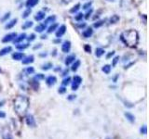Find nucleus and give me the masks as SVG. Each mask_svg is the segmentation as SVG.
<instances>
[{
  "label": "nucleus",
  "mask_w": 149,
  "mask_h": 139,
  "mask_svg": "<svg viewBox=\"0 0 149 139\" xmlns=\"http://www.w3.org/2000/svg\"><path fill=\"white\" fill-rule=\"evenodd\" d=\"M121 41L128 46H135L139 41V34L135 30H129L123 32L120 35Z\"/></svg>",
  "instance_id": "obj_1"
},
{
  "label": "nucleus",
  "mask_w": 149,
  "mask_h": 139,
  "mask_svg": "<svg viewBox=\"0 0 149 139\" xmlns=\"http://www.w3.org/2000/svg\"><path fill=\"white\" fill-rule=\"evenodd\" d=\"M29 108V99L25 95H18L14 99V109L18 114H24Z\"/></svg>",
  "instance_id": "obj_2"
},
{
  "label": "nucleus",
  "mask_w": 149,
  "mask_h": 139,
  "mask_svg": "<svg viewBox=\"0 0 149 139\" xmlns=\"http://www.w3.org/2000/svg\"><path fill=\"white\" fill-rule=\"evenodd\" d=\"M25 122L26 124L28 125L29 127H32V128H35L36 127V119L32 114H27L25 117Z\"/></svg>",
  "instance_id": "obj_3"
},
{
  "label": "nucleus",
  "mask_w": 149,
  "mask_h": 139,
  "mask_svg": "<svg viewBox=\"0 0 149 139\" xmlns=\"http://www.w3.org/2000/svg\"><path fill=\"white\" fill-rule=\"evenodd\" d=\"M17 35H18V34H16V33H11V34H7V35H5L4 37H3L2 42L3 43H8V42L13 41V40L16 38V36Z\"/></svg>",
  "instance_id": "obj_4"
},
{
  "label": "nucleus",
  "mask_w": 149,
  "mask_h": 139,
  "mask_svg": "<svg viewBox=\"0 0 149 139\" xmlns=\"http://www.w3.org/2000/svg\"><path fill=\"white\" fill-rule=\"evenodd\" d=\"M65 32H66V26L65 25H61L59 28L57 29V32H56V37L57 38H60V37H62L64 34H65Z\"/></svg>",
  "instance_id": "obj_5"
},
{
  "label": "nucleus",
  "mask_w": 149,
  "mask_h": 139,
  "mask_svg": "<svg viewBox=\"0 0 149 139\" xmlns=\"http://www.w3.org/2000/svg\"><path fill=\"white\" fill-rule=\"evenodd\" d=\"M71 49V42L70 41H64L63 44L62 45V51L63 53H68Z\"/></svg>",
  "instance_id": "obj_6"
},
{
  "label": "nucleus",
  "mask_w": 149,
  "mask_h": 139,
  "mask_svg": "<svg viewBox=\"0 0 149 139\" xmlns=\"http://www.w3.org/2000/svg\"><path fill=\"white\" fill-rule=\"evenodd\" d=\"M56 82H57V78H56V76H54V75H50V76H49V77L46 79V84L49 85V86L54 85L56 84Z\"/></svg>",
  "instance_id": "obj_7"
},
{
  "label": "nucleus",
  "mask_w": 149,
  "mask_h": 139,
  "mask_svg": "<svg viewBox=\"0 0 149 139\" xmlns=\"http://www.w3.org/2000/svg\"><path fill=\"white\" fill-rule=\"evenodd\" d=\"M22 60H23V64L28 65V64H30V63H33L34 60H35V57H34L33 55H30V56L24 57Z\"/></svg>",
  "instance_id": "obj_8"
},
{
  "label": "nucleus",
  "mask_w": 149,
  "mask_h": 139,
  "mask_svg": "<svg viewBox=\"0 0 149 139\" xmlns=\"http://www.w3.org/2000/svg\"><path fill=\"white\" fill-rule=\"evenodd\" d=\"M2 138L3 139H12V134L8 128H5V130L2 133Z\"/></svg>",
  "instance_id": "obj_9"
},
{
  "label": "nucleus",
  "mask_w": 149,
  "mask_h": 139,
  "mask_svg": "<svg viewBox=\"0 0 149 139\" xmlns=\"http://www.w3.org/2000/svg\"><path fill=\"white\" fill-rule=\"evenodd\" d=\"M38 1L39 0H27L26 1V8H34L35 6H36L38 4Z\"/></svg>",
  "instance_id": "obj_10"
},
{
  "label": "nucleus",
  "mask_w": 149,
  "mask_h": 139,
  "mask_svg": "<svg viewBox=\"0 0 149 139\" xmlns=\"http://www.w3.org/2000/svg\"><path fill=\"white\" fill-rule=\"evenodd\" d=\"M46 17V13L44 12V11H38V12L36 13V15L35 16V20L37 21H40L42 20H44Z\"/></svg>",
  "instance_id": "obj_11"
},
{
  "label": "nucleus",
  "mask_w": 149,
  "mask_h": 139,
  "mask_svg": "<svg viewBox=\"0 0 149 139\" xmlns=\"http://www.w3.org/2000/svg\"><path fill=\"white\" fill-rule=\"evenodd\" d=\"M92 34H93V30H92V28H90V27L86 29L85 31L82 33V35L84 38H89V37H90Z\"/></svg>",
  "instance_id": "obj_12"
},
{
  "label": "nucleus",
  "mask_w": 149,
  "mask_h": 139,
  "mask_svg": "<svg viewBox=\"0 0 149 139\" xmlns=\"http://www.w3.org/2000/svg\"><path fill=\"white\" fill-rule=\"evenodd\" d=\"M24 58V54L22 52H15L12 54V59L15 60H22Z\"/></svg>",
  "instance_id": "obj_13"
},
{
  "label": "nucleus",
  "mask_w": 149,
  "mask_h": 139,
  "mask_svg": "<svg viewBox=\"0 0 149 139\" xmlns=\"http://www.w3.org/2000/svg\"><path fill=\"white\" fill-rule=\"evenodd\" d=\"M124 115H125L126 119L130 121V122H131V123H133L134 121H135V116H134L132 113H131V112H125Z\"/></svg>",
  "instance_id": "obj_14"
},
{
  "label": "nucleus",
  "mask_w": 149,
  "mask_h": 139,
  "mask_svg": "<svg viewBox=\"0 0 149 139\" xmlns=\"http://www.w3.org/2000/svg\"><path fill=\"white\" fill-rule=\"evenodd\" d=\"M24 39H26V34H20V35L16 36V38L14 39L13 41L15 42L16 44H20V43H22Z\"/></svg>",
  "instance_id": "obj_15"
},
{
  "label": "nucleus",
  "mask_w": 149,
  "mask_h": 139,
  "mask_svg": "<svg viewBox=\"0 0 149 139\" xmlns=\"http://www.w3.org/2000/svg\"><path fill=\"white\" fill-rule=\"evenodd\" d=\"M11 51H12V47L11 46H6V47H4V48L0 50V56H5V55L8 54Z\"/></svg>",
  "instance_id": "obj_16"
},
{
  "label": "nucleus",
  "mask_w": 149,
  "mask_h": 139,
  "mask_svg": "<svg viewBox=\"0 0 149 139\" xmlns=\"http://www.w3.org/2000/svg\"><path fill=\"white\" fill-rule=\"evenodd\" d=\"M76 60V56L74 55H70V56H68V57L65 59V65L66 66H68V65H70L71 63H73V62Z\"/></svg>",
  "instance_id": "obj_17"
},
{
  "label": "nucleus",
  "mask_w": 149,
  "mask_h": 139,
  "mask_svg": "<svg viewBox=\"0 0 149 139\" xmlns=\"http://www.w3.org/2000/svg\"><path fill=\"white\" fill-rule=\"evenodd\" d=\"M47 29V24L45 23H41V24H38V25L36 27V32L37 33H42Z\"/></svg>",
  "instance_id": "obj_18"
},
{
  "label": "nucleus",
  "mask_w": 149,
  "mask_h": 139,
  "mask_svg": "<svg viewBox=\"0 0 149 139\" xmlns=\"http://www.w3.org/2000/svg\"><path fill=\"white\" fill-rule=\"evenodd\" d=\"M17 19H13V20H11L9 22H8L7 24H6L5 26V28L6 29H11L13 27V26H15L16 25V23H17Z\"/></svg>",
  "instance_id": "obj_19"
},
{
  "label": "nucleus",
  "mask_w": 149,
  "mask_h": 139,
  "mask_svg": "<svg viewBox=\"0 0 149 139\" xmlns=\"http://www.w3.org/2000/svg\"><path fill=\"white\" fill-rule=\"evenodd\" d=\"M105 53V51H104V49L103 48H100V47H98V48H96L95 50V55H96V57L97 58H100L102 57L103 54Z\"/></svg>",
  "instance_id": "obj_20"
},
{
  "label": "nucleus",
  "mask_w": 149,
  "mask_h": 139,
  "mask_svg": "<svg viewBox=\"0 0 149 139\" xmlns=\"http://www.w3.org/2000/svg\"><path fill=\"white\" fill-rule=\"evenodd\" d=\"M55 20H56V16H49V17H48V18L45 20V24H49V23H53L54 21H55Z\"/></svg>",
  "instance_id": "obj_21"
},
{
  "label": "nucleus",
  "mask_w": 149,
  "mask_h": 139,
  "mask_svg": "<svg viewBox=\"0 0 149 139\" xmlns=\"http://www.w3.org/2000/svg\"><path fill=\"white\" fill-rule=\"evenodd\" d=\"M80 60H74V64H73L72 66V71L73 72H77V69H78V67L80 66Z\"/></svg>",
  "instance_id": "obj_22"
},
{
  "label": "nucleus",
  "mask_w": 149,
  "mask_h": 139,
  "mask_svg": "<svg viewBox=\"0 0 149 139\" xmlns=\"http://www.w3.org/2000/svg\"><path fill=\"white\" fill-rule=\"evenodd\" d=\"M102 71H103L105 74H109L111 72V66L110 65H104V66L102 68Z\"/></svg>",
  "instance_id": "obj_23"
},
{
  "label": "nucleus",
  "mask_w": 149,
  "mask_h": 139,
  "mask_svg": "<svg viewBox=\"0 0 149 139\" xmlns=\"http://www.w3.org/2000/svg\"><path fill=\"white\" fill-rule=\"evenodd\" d=\"M119 20H120V18H119V16L118 15H113L112 17H111L110 19V23H116L119 21Z\"/></svg>",
  "instance_id": "obj_24"
},
{
  "label": "nucleus",
  "mask_w": 149,
  "mask_h": 139,
  "mask_svg": "<svg viewBox=\"0 0 149 139\" xmlns=\"http://www.w3.org/2000/svg\"><path fill=\"white\" fill-rule=\"evenodd\" d=\"M57 28H58V24H57V23H52L51 25L49 27V29H48V33H52V32L55 31Z\"/></svg>",
  "instance_id": "obj_25"
},
{
  "label": "nucleus",
  "mask_w": 149,
  "mask_h": 139,
  "mask_svg": "<svg viewBox=\"0 0 149 139\" xmlns=\"http://www.w3.org/2000/svg\"><path fill=\"white\" fill-rule=\"evenodd\" d=\"M73 80H74V82H74V84H77V85H80V84L82 82V78L80 77V76H78V75H76V76H74Z\"/></svg>",
  "instance_id": "obj_26"
},
{
  "label": "nucleus",
  "mask_w": 149,
  "mask_h": 139,
  "mask_svg": "<svg viewBox=\"0 0 149 139\" xmlns=\"http://www.w3.org/2000/svg\"><path fill=\"white\" fill-rule=\"evenodd\" d=\"M80 6H81L80 4H77L76 6H74V7H73V8H71V9H70V12H71V13H76L77 11H78V9L80 8Z\"/></svg>",
  "instance_id": "obj_27"
},
{
  "label": "nucleus",
  "mask_w": 149,
  "mask_h": 139,
  "mask_svg": "<svg viewBox=\"0 0 149 139\" xmlns=\"http://www.w3.org/2000/svg\"><path fill=\"white\" fill-rule=\"evenodd\" d=\"M31 85H32V86H33V88L35 89V90H37V88H38V86H39L38 81H36V79H35L34 81H32Z\"/></svg>",
  "instance_id": "obj_28"
},
{
  "label": "nucleus",
  "mask_w": 149,
  "mask_h": 139,
  "mask_svg": "<svg viewBox=\"0 0 149 139\" xmlns=\"http://www.w3.org/2000/svg\"><path fill=\"white\" fill-rule=\"evenodd\" d=\"M51 68H52V64L50 62L46 63V64H44L43 66H42V70H44V71H48V70L51 69Z\"/></svg>",
  "instance_id": "obj_29"
},
{
  "label": "nucleus",
  "mask_w": 149,
  "mask_h": 139,
  "mask_svg": "<svg viewBox=\"0 0 149 139\" xmlns=\"http://www.w3.org/2000/svg\"><path fill=\"white\" fill-rule=\"evenodd\" d=\"M70 82H71V78L67 77V78H64L63 80H62V85H63V86H67V85L70 84Z\"/></svg>",
  "instance_id": "obj_30"
},
{
  "label": "nucleus",
  "mask_w": 149,
  "mask_h": 139,
  "mask_svg": "<svg viewBox=\"0 0 149 139\" xmlns=\"http://www.w3.org/2000/svg\"><path fill=\"white\" fill-rule=\"evenodd\" d=\"M33 26V21H26L23 25V29H28Z\"/></svg>",
  "instance_id": "obj_31"
},
{
  "label": "nucleus",
  "mask_w": 149,
  "mask_h": 139,
  "mask_svg": "<svg viewBox=\"0 0 149 139\" xmlns=\"http://www.w3.org/2000/svg\"><path fill=\"white\" fill-rule=\"evenodd\" d=\"M83 18H84V14H83V13H78L77 15L74 16V20L77 21H80Z\"/></svg>",
  "instance_id": "obj_32"
},
{
  "label": "nucleus",
  "mask_w": 149,
  "mask_h": 139,
  "mask_svg": "<svg viewBox=\"0 0 149 139\" xmlns=\"http://www.w3.org/2000/svg\"><path fill=\"white\" fill-rule=\"evenodd\" d=\"M28 46H29V44H21V43H20L19 45H17L16 47L18 49H25V48H27Z\"/></svg>",
  "instance_id": "obj_33"
},
{
  "label": "nucleus",
  "mask_w": 149,
  "mask_h": 139,
  "mask_svg": "<svg viewBox=\"0 0 149 139\" xmlns=\"http://www.w3.org/2000/svg\"><path fill=\"white\" fill-rule=\"evenodd\" d=\"M31 8H27V10H25L23 14V18H27L30 14H31Z\"/></svg>",
  "instance_id": "obj_34"
},
{
  "label": "nucleus",
  "mask_w": 149,
  "mask_h": 139,
  "mask_svg": "<svg viewBox=\"0 0 149 139\" xmlns=\"http://www.w3.org/2000/svg\"><path fill=\"white\" fill-rule=\"evenodd\" d=\"M103 23H104V21H97V22H94L93 26H94L95 28H99V27H101L102 25H103Z\"/></svg>",
  "instance_id": "obj_35"
},
{
  "label": "nucleus",
  "mask_w": 149,
  "mask_h": 139,
  "mask_svg": "<svg viewBox=\"0 0 149 139\" xmlns=\"http://www.w3.org/2000/svg\"><path fill=\"white\" fill-rule=\"evenodd\" d=\"M140 132H141V134H147V126L146 125L142 126V128L140 129Z\"/></svg>",
  "instance_id": "obj_36"
},
{
  "label": "nucleus",
  "mask_w": 149,
  "mask_h": 139,
  "mask_svg": "<svg viewBox=\"0 0 149 139\" xmlns=\"http://www.w3.org/2000/svg\"><path fill=\"white\" fill-rule=\"evenodd\" d=\"M118 61H119V57H118V56H116V57H115V58L113 59V62H112V66H113V67H115V66L116 65V63H118Z\"/></svg>",
  "instance_id": "obj_37"
},
{
  "label": "nucleus",
  "mask_w": 149,
  "mask_h": 139,
  "mask_svg": "<svg viewBox=\"0 0 149 139\" xmlns=\"http://www.w3.org/2000/svg\"><path fill=\"white\" fill-rule=\"evenodd\" d=\"M26 72H27V74H33L35 72V69L33 67H28L26 69Z\"/></svg>",
  "instance_id": "obj_38"
},
{
  "label": "nucleus",
  "mask_w": 149,
  "mask_h": 139,
  "mask_svg": "<svg viewBox=\"0 0 149 139\" xmlns=\"http://www.w3.org/2000/svg\"><path fill=\"white\" fill-rule=\"evenodd\" d=\"M65 92H66V87H65V86L60 87L59 90H58V93H59V94H64Z\"/></svg>",
  "instance_id": "obj_39"
},
{
  "label": "nucleus",
  "mask_w": 149,
  "mask_h": 139,
  "mask_svg": "<svg viewBox=\"0 0 149 139\" xmlns=\"http://www.w3.org/2000/svg\"><path fill=\"white\" fill-rule=\"evenodd\" d=\"M44 75L43 74H41V73H39V74H37V75H36V77H35V79H36V81H38L39 82V80H42V79H44Z\"/></svg>",
  "instance_id": "obj_40"
},
{
  "label": "nucleus",
  "mask_w": 149,
  "mask_h": 139,
  "mask_svg": "<svg viewBox=\"0 0 149 139\" xmlns=\"http://www.w3.org/2000/svg\"><path fill=\"white\" fill-rule=\"evenodd\" d=\"M78 87H79V85L73 82V85H72V90L73 91H77V89H78Z\"/></svg>",
  "instance_id": "obj_41"
},
{
  "label": "nucleus",
  "mask_w": 149,
  "mask_h": 139,
  "mask_svg": "<svg viewBox=\"0 0 149 139\" xmlns=\"http://www.w3.org/2000/svg\"><path fill=\"white\" fill-rule=\"evenodd\" d=\"M90 6H91V2H88L83 5V8H84V9H88L89 8H90Z\"/></svg>",
  "instance_id": "obj_42"
},
{
  "label": "nucleus",
  "mask_w": 149,
  "mask_h": 139,
  "mask_svg": "<svg viewBox=\"0 0 149 139\" xmlns=\"http://www.w3.org/2000/svg\"><path fill=\"white\" fill-rule=\"evenodd\" d=\"M27 39H28V41H29V42L33 41V40H35V39H36V34H30V35H29V37H28Z\"/></svg>",
  "instance_id": "obj_43"
},
{
  "label": "nucleus",
  "mask_w": 149,
  "mask_h": 139,
  "mask_svg": "<svg viewBox=\"0 0 149 139\" xmlns=\"http://www.w3.org/2000/svg\"><path fill=\"white\" fill-rule=\"evenodd\" d=\"M84 48H85L86 52H88V53H90V51H91V47H90L89 45H86V46H84Z\"/></svg>",
  "instance_id": "obj_44"
},
{
  "label": "nucleus",
  "mask_w": 149,
  "mask_h": 139,
  "mask_svg": "<svg viewBox=\"0 0 149 139\" xmlns=\"http://www.w3.org/2000/svg\"><path fill=\"white\" fill-rule=\"evenodd\" d=\"M91 13H92V9H90V10L88 11L87 13H86V16H85V18L86 19H89L90 17V15H91Z\"/></svg>",
  "instance_id": "obj_45"
},
{
  "label": "nucleus",
  "mask_w": 149,
  "mask_h": 139,
  "mask_svg": "<svg viewBox=\"0 0 149 139\" xmlns=\"http://www.w3.org/2000/svg\"><path fill=\"white\" fill-rule=\"evenodd\" d=\"M114 55H115V51H112V52H110V53H108L107 54V56H106V59H110L111 57H113Z\"/></svg>",
  "instance_id": "obj_46"
},
{
  "label": "nucleus",
  "mask_w": 149,
  "mask_h": 139,
  "mask_svg": "<svg viewBox=\"0 0 149 139\" xmlns=\"http://www.w3.org/2000/svg\"><path fill=\"white\" fill-rule=\"evenodd\" d=\"M76 98H77V95H70L68 98H67V99L68 100H73V99H76Z\"/></svg>",
  "instance_id": "obj_47"
},
{
  "label": "nucleus",
  "mask_w": 149,
  "mask_h": 139,
  "mask_svg": "<svg viewBox=\"0 0 149 139\" xmlns=\"http://www.w3.org/2000/svg\"><path fill=\"white\" fill-rule=\"evenodd\" d=\"M9 16H10V13L8 12V13H7V14H5V16H4V18L2 19V21H6L7 19H8L9 18Z\"/></svg>",
  "instance_id": "obj_48"
},
{
  "label": "nucleus",
  "mask_w": 149,
  "mask_h": 139,
  "mask_svg": "<svg viewBox=\"0 0 149 139\" xmlns=\"http://www.w3.org/2000/svg\"><path fill=\"white\" fill-rule=\"evenodd\" d=\"M4 118H6V113L4 111L0 110V119H4Z\"/></svg>",
  "instance_id": "obj_49"
},
{
  "label": "nucleus",
  "mask_w": 149,
  "mask_h": 139,
  "mask_svg": "<svg viewBox=\"0 0 149 139\" xmlns=\"http://www.w3.org/2000/svg\"><path fill=\"white\" fill-rule=\"evenodd\" d=\"M67 73H68V70L66 69V70H64V72H62V75H63V76H65V75H66Z\"/></svg>",
  "instance_id": "obj_50"
},
{
  "label": "nucleus",
  "mask_w": 149,
  "mask_h": 139,
  "mask_svg": "<svg viewBox=\"0 0 149 139\" xmlns=\"http://www.w3.org/2000/svg\"><path fill=\"white\" fill-rule=\"evenodd\" d=\"M86 26V23H83V24H80L79 25V28H83V27H85Z\"/></svg>",
  "instance_id": "obj_51"
},
{
  "label": "nucleus",
  "mask_w": 149,
  "mask_h": 139,
  "mask_svg": "<svg viewBox=\"0 0 149 139\" xmlns=\"http://www.w3.org/2000/svg\"><path fill=\"white\" fill-rule=\"evenodd\" d=\"M56 51H57L56 49H54V50H53V56H56V54H57Z\"/></svg>",
  "instance_id": "obj_52"
},
{
  "label": "nucleus",
  "mask_w": 149,
  "mask_h": 139,
  "mask_svg": "<svg viewBox=\"0 0 149 139\" xmlns=\"http://www.w3.org/2000/svg\"><path fill=\"white\" fill-rule=\"evenodd\" d=\"M41 38H42V39H46V38H47V36H46V35H42V36H41Z\"/></svg>",
  "instance_id": "obj_53"
},
{
  "label": "nucleus",
  "mask_w": 149,
  "mask_h": 139,
  "mask_svg": "<svg viewBox=\"0 0 149 139\" xmlns=\"http://www.w3.org/2000/svg\"><path fill=\"white\" fill-rule=\"evenodd\" d=\"M3 103H4V102H0V106H3Z\"/></svg>",
  "instance_id": "obj_54"
},
{
  "label": "nucleus",
  "mask_w": 149,
  "mask_h": 139,
  "mask_svg": "<svg viewBox=\"0 0 149 139\" xmlns=\"http://www.w3.org/2000/svg\"><path fill=\"white\" fill-rule=\"evenodd\" d=\"M105 139H112V138H111V137H109V136H107V137H106Z\"/></svg>",
  "instance_id": "obj_55"
},
{
  "label": "nucleus",
  "mask_w": 149,
  "mask_h": 139,
  "mask_svg": "<svg viewBox=\"0 0 149 139\" xmlns=\"http://www.w3.org/2000/svg\"><path fill=\"white\" fill-rule=\"evenodd\" d=\"M107 1H110V2H111V1H114V0H107Z\"/></svg>",
  "instance_id": "obj_56"
},
{
  "label": "nucleus",
  "mask_w": 149,
  "mask_h": 139,
  "mask_svg": "<svg viewBox=\"0 0 149 139\" xmlns=\"http://www.w3.org/2000/svg\"><path fill=\"white\" fill-rule=\"evenodd\" d=\"M1 72H2V71H1V69H0V73H1Z\"/></svg>",
  "instance_id": "obj_57"
}]
</instances>
